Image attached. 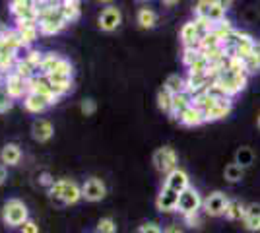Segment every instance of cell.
Wrapping results in <instances>:
<instances>
[{"mask_svg":"<svg viewBox=\"0 0 260 233\" xmlns=\"http://www.w3.org/2000/svg\"><path fill=\"white\" fill-rule=\"evenodd\" d=\"M177 204H179V192L167 189L163 185L157 198H155V208L159 212H177Z\"/></svg>","mask_w":260,"mask_h":233,"instance_id":"18","label":"cell"},{"mask_svg":"<svg viewBox=\"0 0 260 233\" xmlns=\"http://www.w3.org/2000/svg\"><path fill=\"white\" fill-rule=\"evenodd\" d=\"M2 37H4L6 47H8L10 51H14V53H16L20 47H25V45L22 43V37H20V34H18V29H16V27H8Z\"/></svg>","mask_w":260,"mask_h":233,"instance_id":"33","label":"cell"},{"mask_svg":"<svg viewBox=\"0 0 260 233\" xmlns=\"http://www.w3.org/2000/svg\"><path fill=\"white\" fill-rule=\"evenodd\" d=\"M134 2H140V4H144V2H150V0H134Z\"/></svg>","mask_w":260,"mask_h":233,"instance_id":"55","label":"cell"},{"mask_svg":"<svg viewBox=\"0 0 260 233\" xmlns=\"http://www.w3.org/2000/svg\"><path fill=\"white\" fill-rule=\"evenodd\" d=\"M243 225L245 229L252 233L260 231V204H249L245 210V218H243Z\"/></svg>","mask_w":260,"mask_h":233,"instance_id":"26","label":"cell"},{"mask_svg":"<svg viewBox=\"0 0 260 233\" xmlns=\"http://www.w3.org/2000/svg\"><path fill=\"white\" fill-rule=\"evenodd\" d=\"M6 179H8V167L4 165V163H0V185H4Z\"/></svg>","mask_w":260,"mask_h":233,"instance_id":"48","label":"cell"},{"mask_svg":"<svg viewBox=\"0 0 260 233\" xmlns=\"http://www.w3.org/2000/svg\"><path fill=\"white\" fill-rule=\"evenodd\" d=\"M163 88L167 89L169 93H181V91H186V78L179 76V74H171V76L165 78V84Z\"/></svg>","mask_w":260,"mask_h":233,"instance_id":"30","label":"cell"},{"mask_svg":"<svg viewBox=\"0 0 260 233\" xmlns=\"http://www.w3.org/2000/svg\"><path fill=\"white\" fill-rule=\"evenodd\" d=\"M216 2L223 8V10H229V8L233 6V0H216Z\"/></svg>","mask_w":260,"mask_h":233,"instance_id":"50","label":"cell"},{"mask_svg":"<svg viewBox=\"0 0 260 233\" xmlns=\"http://www.w3.org/2000/svg\"><path fill=\"white\" fill-rule=\"evenodd\" d=\"M228 202H229V198L225 196V192H221V190H214V192H210L206 198H204L202 208H204V212H206L208 216H212V218H219V216H225Z\"/></svg>","mask_w":260,"mask_h":233,"instance_id":"11","label":"cell"},{"mask_svg":"<svg viewBox=\"0 0 260 233\" xmlns=\"http://www.w3.org/2000/svg\"><path fill=\"white\" fill-rule=\"evenodd\" d=\"M60 10L62 16L68 23H74L80 20V14H82V0H60Z\"/></svg>","mask_w":260,"mask_h":233,"instance_id":"25","label":"cell"},{"mask_svg":"<svg viewBox=\"0 0 260 233\" xmlns=\"http://www.w3.org/2000/svg\"><path fill=\"white\" fill-rule=\"evenodd\" d=\"M29 220V210L20 198H10L2 206V222L12 229L22 227L23 223Z\"/></svg>","mask_w":260,"mask_h":233,"instance_id":"5","label":"cell"},{"mask_svg":"<svg viewBox=\"0 0 260 233\" xmlns=\"http://www.w3.org/2000/svg\"><path fill=\"white\" fill-rule=\"evenodd\" d=\"M20 159H22V148L16 142H8V144L2 146V150H0V163H4L6 167H14L20 163Z\"/></svg>","mask_w":260,"mask_h":233,"instance_id":"21","label":"cell"},{"mask_svg":"<svg viewBox=\"0 0 260 233\" xmlns=\"http://www.w3.org/2000/svg\"><path fill=\"white\" fill-rule=\"evenodd\" d=\"M2 88L6 89V93H8L14 101L23 99V97L29 93L27 80H23V78L20 76V74H16V72H10V74H6V76H4Z\"/></svg>","mask_w":260,"mask_h":233,"instance_id":"9","label":"cell"},{"mask_svg":"<svg viewBox=\"0 0 260 233\" xmlns=\"http://www.w3.org/2000/svg\"><path fill=\"white\" fill-rule=\"evenodd\" d=\"M204 204V198L200 196V192L194 189V187H188L186 190H183L179 194V204H177V212L181 216H188V214H196L200 212Z\"/></svg>","mask_w":260,"mask_h":233,"instance_id":"8","label":"cell"},{"mask_svg":"<svg viewBox=\"0 0 260 233\" xmlns=\"http://www.w3.org/2000/svg\"><path fill=\"white\" fill-rule=\"evenodd\" d=\"M194 103V97L188 93V91H181V93H175L173 95V105H171V117L173 119H179L190 105Z\"/></svg>","mask_w":260,"mask_h":233,"instance_id":"23","label":"cell"},{"mask_svg":"<svg viewBox=\"0 0 260 233\" xmlns=\"http://www.w3.org/2000/svg\"><path fill=\"white\" fill-rule=\"evenodd\" d=\"M68 22L62 16L60 4L58 2H51L47 4L43 10L39 12V31L41 35H56L64 29Z\"/></svg>","mask_w":260,"mask_h":233,"instance_id":"4","label":"cell"},{"mask_svg":"<svg viewBox=\"0 0 260 233\" xmlns=\"http://www.w3.org/2000/svg\"><path fill=\"white\" fill-rule=\"evenodd\" d=\"M4 49H8V47H6V43H4V37L0 35V51H4Z\"/></svg>","mask_w":260,"mask_h":233,"instance_id":"52","label":"cell"},{"mask_svg":"<svg viewBox=\"0 0 260 233\" xmlns=\"http://www.w3.org/2000/svg\"><path fill=\"white\" fill-rule=\"evenodd\" d=\"M163 185L167 187V189L175 190V192H183L190 187V179H188V173L181 169V167H177L173 171H169L167 175H165V181H163Z\"/></svg>","mask_w":260,"mask_h":233,"instance_id":"16","label":"cell"},{"mask_svg":"<svg viewBox=\"0 0 260 233\" xmlns=\"http://www.w3.org/2000/svg\"><path fill=\"white\" fill-rule=\"evenodd\" d=\"M243 175H245V167L241 165V163H237V161L229 163V165H225V169H223V177L228 179L229 183H239V181L243 179Z\"/></svg>","mask_w":260,"mask_h":233,"instance_id":"34","label":"cell"},{"mask_svg":"<svg viewBox=\"0 0 260 233\" xmlns=\"http://www.w3.org/2000/svg\"><path fill=\"white\" fill-rule=\"evenodd\" d=\"M200 55H202L200 47H184L183 49V64L188 68L196 58H200Z\"/></svg>","mask_w":260,"mask_h":233,"instance_id":"38","label":"cell"},{"mask_svg":"<svg viewBox=\"0 0 260 233\" xmlns=\"http://www.w3.org/2000/svg\"><path fill=\"white\" fill-rule=\"evenodd\" d=\"M27 86H29V93H37V95H41L45 99L49 101V105L53 107L56 105L58 101H60V95H56L53 91V88L49 86V82H47V78L45 76H33L29 82H27Z\"/></svg>","mask_w":260,"mask_h":233,"instance_id":"13","label":"cell"},{"mask_svg":"<svg viewBox=\"0 0 260 233\" xmlns=\"http://www.w3.org/2000/svg\"><path fill=\"white\" fill-rule=\"evenodd\" d=\"M10 14L16 20H39V12L33 6V0H12Z\"/></svg>","mask_w":260,"mask_h":233,"instance_id":"15","label":"cell"},{"mask_svg":"<svg viewBox=\"0 0 260 233\" xmlns=\"http://www.w3.org/2000/svg\"><path fill=\"white\" fill-rule=\"evenodd\" d=\"M163 233H184V229L183 227H179V225H167L165 229H163Z\"/></svg>","mask_w":260,"mask_h":233,"instance_id":"49","label":"cell"},{"mask_svg":"<svg viewBox=\"0 0 260 233\" xmlns=\"http://www.w3.org/2000/svg\"><path fill=\"white\" fill-rule=\"evenodd\" d=\"M120 23H122V12L117 6H113V4H109L107 8H103L98 18L99 29L105 31V34H111V31L119 29Z\"/></svg>","mask_w":260,"mask_h":233,"instance_id":"10","label":"cell"},{"mask_svg":"<svg viewBox=\"0 0 260 233\" xmlns=\"http://www.w3.org/2000/svg\"><path fill=\"white\" fill-rule=\"evenodd\" d=\"M243 62H245V68H247V74L258 72L260 70V41H256L252 53H250L247 58H243Z\"/></svg>","mask_w":260,"mask_h":233,"instance_id":"32","label":"cell"},{"mask_svg":"<svg viewBox=\"0 0 260 233\" xmlns=\"http://www.w3.org/2000/svg\"><path fill=\"white\" fill-rule=\"evenodd\" d=\"M23 103V109L27 113H31V115H41L45 113L51 105H49V101L41 97V95H37V93H27L25 97L22 99Z\"/></svg>","mask_w":260,"mask_h":233,"instance_id":"22","label":"cell"},{"mask_svg":"<svg viewBox=\"0 0 260 233\" xmlns=\"http://www.w3.org/2000/svg\"><path fill=\"white\" fill-rule=\"evenodd\" d=\"M225 12L216 0H198L194 6V16L210 23H219L225 20Z\"/></svg>","mask_w":260,"mask_h":233,"instance_id":"7","label":"cell"},{"mask_svg":"<svg viewBox=\"0 0 260 233\" xmlns=\"http://www.w3.org/2000/svg\"><path fill=\"white\" fill-rule=\"evenodd\" d=\"M256 124H258V128H260V113H258V119H256Z\"/></svg>","mask_w":260,"mask_h":233,"instance_id":"56","label":"cell"},{"mask_svg":"<svg viewBox=\"0 0 260 233\" xmlns=\"http://www.w3.org/2000/svg\"><path fill=\"white\" fill-rule=\"evenodd\" d=\"M177 121L181 122L183 126H188V128H194V126H200L202 122H206V119H204V113L200 111L198 107H196L194 103L186 109V111L177 119Z\"/></svg>","mask_w":260,"mask_h":233,"instance_id":"24","label":"cell"},{"mask_svg":"<svg viewBox=\"0 0 260 233\" xmlns=\"http://www.w3.org/2000/svg\"><path fill=\"white\" fill-rule=\"evenodd\" d=\"M47 78V82H49V86L53 88V91L56 93V95H66V93H70L72 91V88H74V80H72V76H68V74H56V72H53V74H49Z\"/></svg>","mask_w":260,"mask_h":233,"instance_id":"17","label":"cell"},{"mask_svg":"<svg viewBox=\"0 0 260 233\" xmlns=\"http://www.w3.org/2000/svg\"><path fill=\"white\" fill-rule=\"evenodd\" d=\"M80 111H82L84 117H91V115H95V111H98V103L91 99V97H87V99H84L80 103Z\"/></svg>","mask_w":260,"mask_h":233,"instance_id":"40","label":"cell"},{"mask_svg":"<svg viewBox=\"0 0 260 233\" xmlns=\"http://www.w3.org/2000/svg\"><path fill=\"white\" fill-rule=\"evenodd\" d=\"M95 233H117V222L113 220V218H101L95 225Z\"/></svg>","mask_w":260,"mask_h":233,"instance_id":"37","label":"cell"},{"mask_svg":"<svg viewBox=\"0 0 260 233\" xmlns=\"http://www.w3.org/2000/svg\"><path fill=\"white\" fill-rule=\"evenodd\" d=\"M16 64H18V58L14 55V51H10V49L0 51V74H2V76L14 72Z\"/></svg>","mask_w":260,"mask_h":233,"instance_id":"29","label":"cell"},{"mask_svg":"<svg viewBox=\"0 0 260 233\" xmlns=\"http://www.w3.org/2000/svg\"><path fill=\"white\" fill-rule=\"evenodd\" d=\"M136 23L142 29H153L157 25V14L152 8H140L136 14Z\"/></svg>","mask_w":260,"mask_h":233,"instance_id":"28","label":"cell"},{"mask_svg":"<svg viewBox=\"0 0 260 233\" xmlns=\"http://www.w3.org/2000/svg\"><path fill=\"white\" fill-rule=\"evenodd\" d=\"M99 4H111V2H113V0H98Z\"/></svg>","mask_w":260,"mask_h":233,"instance_id":"54","label":"cell"},{"mask_svg":"<svg viewBox=\"0 0 260 233\" xmlns=\"http://www.w3.org/2000/svg\"><path fill=\"white\" fill-rule=\"evenodd\" d=\"M184 223L188 225V227H200V216H198V212L196 214H188V216H183Z\"/></svg>","mask_w":260,"mask_h":233,"instance_id":"46","label":"cell"},{"mask_svg":"<svg viewBox=\"0 0 260 233\" xmlns=\"http://www.w3.org/2000/svg\"><path fill=\"white\" fill-rule=\"evenodd\" d=\"M16 29L25 47H31L39 37V20H16Z\"/></svg>","mask_w":260,"mask_h":233,"instance_id":"14","label":"cell"},{"mask_svg":"<svg viewBox=\"0 0 260 233\" xmlns=\"http://www.w3.org/2000/svg\"><path fill=\"white\" fill-rule=\"evenodd\" d=\"M37 183L41 185V187H45V189L49 190L51 187H53V183H54V177L49 173V171H41L39 175H37Z\"/></svg>","mask_w":260,"mask_h":233,"instance_id":"43","label":"cell"},{"mask_svg":"<svg viewBox=\"0 0 260 233\" xmlns=\"http://www.w3.org/2000/svg\"><path fill=\"white\" fill-rule=\"evenodd\" d=\"M179 37H181L183 47H200V43H202V37H200V31H198V27H196L194 20L183 23Z\"/></svg>","mask_w":260,"mask_h":233,"instance_id":"20","label":"cell"},{"mask_svg":"<svg viewBox=\"0 0 260 233\" xmlns=\"http://www.w3.org/2000/svg\"><path fill=\"white\" fill-rule=\"evenodd\" d=\"M247 82H249V74L228 66V62L221 68H216L214 84H217L219 88L223 89V93L228 97H233V95L241 93L243 89L247 88Z\"/></svg>","mask_w":260,"mask_h":233,"instance_id":"2","label":"cell"},{"mask_svg":"<svg viewBox=\"0 0 260 233\" xmlns=\"http://www.w3.org/2000/svg\"><path fill=\"white\" fill-rule=\"evenodd\" d=\"M153 167L159 171V173H169V171H173L179 167V155L175 152L171 146H161V148H157L155 152H153Z\"/></svg>","mask_w":260,"mask_h":233,"instance_id":"6","label":"cell"},{"mask_svg":"<svg viewBox=\"0 0 260 233\" xmlns=\"http://www.w3.org/2000/svg\"><path fill=\"white\" fill-rule=\"evenodd\" d=\"M14 72L16 74H20V76L23 78V80H31L33 76H37V70L27 62V60H18V64H16V68H14Z\"/></svg>","mask_w":260,"mask_h":233,"instance_id":"36","label":"cell"},{"mask_svg":"<svg viewBox=\"0 0 260 233\" xmlns=\"http://www.w3.org/2000/svg\"><path fill=\"white\" fill-rule=\"evenodd\" d=\"M43 56H45V53H41L39 49H29V53H27V56H25V60L39 72V66H41V62H43Z\"/></svg>","mask_w":260,"mask_h":233,"instance_id":"39","label":"cell"},{"mask_svg":"<svg viewBox=\"0 0 260 233\" xmlns=\"http://www.w3.org/2000/svg\"><path fill=\"white\" fill-rule=\"evenodd\" d=\"M136 233H163V229L155 222H146L136 229Z\"/></svg>","mask_w":260,"mask_h":233,"instance_id":"44","label":"cell"},{"mask_svg":"<svg viewBox=\"0 0 260 233\" xmlns=\"http://www.w3.org/2000/svg\"><path fill=\"white\" fill-rule=\"evenodd\" d=\"M107 196V185L99 177H89L82 185V198L86 202H101Z\"/></svg>","mask_w":260,"mask_h":233,"instance_id":"12","label":"cell"},{"mask_svg":"<svg viewBox=\"0 0 260 233\" xmlns=\"http://www.w3.org/2000/svg\"><path fill=\"white\" fill-rule=\"evenodd\" d=\"M54 134V126L51 121H47V119H35L31 122V136L35 142H49L51 138H53Z\"/></svg>","mask_w":260,"mask_h":233,"instance_id":"19","label":"cell"},{"mask_svg":"<svg viewBox=\"0 0 260 233\" xmlns=\"http://www.w3.org/2000/svg\"><path fill=\"white\" fill-rule=\"evenodd\" d=\"M194 105L204 113L206 122L221 121V119H225L229 113H231V109H233L231 97H214V95H210L208 91L196 95Z\"/></svg>","mask_w":260,"mask_h":233,"instance_id":"1","label":"cell"},{"mask_svg":"<svg viewBox=\"0 0 260 233\" xmlns=\"http://www.w3.org/2000/svg\"><path fill=\"white\" fill-rule=\"evenodd\" d=\"M12 103H14V99L6 93V89L0 86V115L6 113L8 109H12Z\"/></svg>","mask_w":260,"mask_h":233,"instance_id":"41","label":"cell"},{"mask_svg":"<svg viewBox=\"0 0 260 233\" xmlns=\"http://www.w3.org/2000/svg\"><path fill=\"white\" fill-rule=\"evenodd\" d=\"M171 105H173V93H169L165 88L157 91V107L163 113H171Z\"/></svg>","mask_w":260,"mask_h":233,"instance_id":"35","label":"cell"},{"mask_svg":"<svg viewBox=\"0 0 260 233\" xmlns=\"http://www.w3.org/2000/svg\"><path fill=\"white\" fill-rule=\"evenodd\" d=\"M252 161V154H250V150H247V148H241L237 154V163H241L243 167H247Z\"/></svg>","mask_w":260,"mask_h":233,"instance_id":"45","label":"cell"},{"mask_svg":"<svg viewBox=\"0 0 260 233\" xmlns=\"http://www.w3.org/2000/svg\"><path fill=\"white\" fill-rule=\"evenodd\" d=\"M6 29H8V25H6V23L0 22V35H4V31H6Z\"/></svg>","mask_w":260,"mask_h":233,"instance_id":"53","label":"cell"},{"mask_svg":"<svg viewBox=\"0 0 260 233\" xmlns=\"http://www.w3.org/2000/svg\"><path fill=\"white\" fill-rule=\"evenodd\" d=\"M54 72L56 74H68V76H72L74 74V66H72V62L68 58H60V62H58V66L54 68Z\"/></svg>","mask_w":260,"mask_h":233,"instance_id":"42","label":"cell"},{"mask_svg":"<svg viewBox=\"0 0 260 233\" xmlns=\"http://www.w3.org/2000/svg\"><path fill=\"white\" fill-rule=\"evenodd\" d=\"M163 6H167V8H173V6H177L179 4V0H161Z\"/></svg>","mask_w":260,"mask_h":233,"instance_id":"51","label":"cell"},{"mask_svg":"<svg viewBox=\"0 0 260 233\" xmlns=\"http://www.w3.org/2000/svg\"><path fill=\"white\" fill-rule=\"evenodd\" d=\"M60 58H62V56L56 55V53H45L43 62H41V66H39V74H41V76L53 74L54 68L58 66V62H60Z\"/></svg>","mask_w":260,"mask_h":233,"instance_id":"31","label":"cell"},{"mask_svg":"<svg viewBox=\"0 0 260 233\" xmlns=\"http://www.w3.org/2000/svg\"><path fill=\"white\" fill-rule=\"evenodd\" d=\"M49 196L60 206H72L82 200V185H78L72 179H58L49 189Z\"/></svg>","mask_w":260,"mask_h":233,"instance_id":"3","label":"cell"},{"mask_svg":"<svg viewBox=\"0 0 260 233\" xmlns=\"http://www.w3.org/2000/svg\"><path fill=\"white\" fill-rule=\"evenodd\" d=\"M245 210H247V206L237 198H229L228 202V208H225V218H228L229 222H243V218H245Z\"/></svg>","mask_w":260,"mask_h":233,"instance_id":"27","label":"cell"},{"mask_svg":"<svg viewBox=\"0 0 260 233\" xmlns=\"http://www.w3.org/2000/svg\"><path fill=\"white\" fill-rule=\"evenodd\" d=\"M20 233H39V225L33 222V220H27V222L20 227Z\"/></svg>","mask_w":260,"mask_h":233,"instance_id":"47","label":"cell"}]
</instances>
